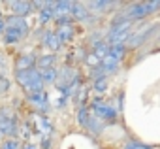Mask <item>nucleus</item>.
<instances>
[{
	"instance_id": "29",
	"label": "nucleus",
	"mask_w": 160,
	"mask_h": 149,
	"mask_svg": "<svg viewBox=\"0 0 160 149\" xmlns=\"http://www.w3.org/2000/svg\"><path fill=\"white\" fill-rule=\"evenodd\" d=\"M158 42H160V36H158Z\"/></svg>"
},
{
	"instance_id": "9",
	"label": "nucleus",
	"mask_w": 160,
	"mask_h": 149,
	"mask_svg": "<svg viewBox=\"0 0 160 149\" xmlns=\"http://www.w3.org/2000/svg\"><path fill=\"white\" fill-rule=\"evenodd\" d=\"M87 10L91 13H106V12H111L113 6H117V2H106V0H94V2H87L85 4Z\"/></svg>"
},
{
	"instance_id": "7",
	"label": "nucleus",
	"mask_w": 160,
	"mask_h": 149,
	"mask_svg": "<svg viewBox=\"0 0 160 149\" xmlns=\"http://www.w3.org/2000/svg\"><path fill=\"white\" fill-rule=\"evenodd\" d=\"M70 15H72V19H77V21H91V17H92V13L87 10V6L85 4H81V2H72V10H70ZM94 19V17H92Z\"/></svg>"
},
{
	"instance_id": "8",
	"label": "nucleus",
	"mask_w": 160,
	"mask_h": 149,
	"mask_svg": "<svg viewBox=\"0 0 160 149\" xmlns=\"http://www.w3.org/2000/svg\"><path fill=\"white\" fill-rule=\"evenodd\" d=\"M36 66V55L34 53H23L17 57L15 60V72H21V70H30Z\"/></svg>"
},
{
	"instance_id": "27",
	"label": "nucleus",
	"mask_w": 160,
	"mask_h": 149,
	"mask_svg": "<svg viewBox=\"0 0 160 149\" xmlns=\"http://www.w3.org/2000/svg\"><path fill=\"white\" fill-rule=\"evenodd\" d=\"M23 149H40L36 143H27V145H23Z\"/></svg>"
},
{
	"instance_id": "19",
	"label": "nucleus",
	"mask_w": 160,
	"mask_h": 149,
	"mask_svg": "<svg viewBox=\"0 0 160 149\" xmlns=\"http://www.w3.org/2000/svg\"><path fill=\"white\" fill-rule=\"evenodd\" d=\"M124 53H126V47L124 45H109V59H113V60H121L122 57H124Z\"/></svg>"
},
{
	"instance_id": "11",
	"label": "nucleus",
	"mask_w": 160,
	"mask_h": 149,
	"mask_svg": "<svg viewBox=\"0 0 160 149\" xmlns=\"http://www.w3.org/2000/svg\"><path fill=\"white\" fill-rule=\"evenodd\" d=\"M4 21H6V27H12V28H19V30L28 32V23H27V19H25V17L8 15V17H4Z\"/></svg>"
},
{
	"instance_id": "10",
	"label": "nucleus",
	"mask_w": 160,
	"mask_h": 149,
	"mask_svg": "<svg viewBox=\"0 0 160 149\" xmlns=\"http://www.w3.org/2000/svg\"><path fill=\"white\" fill-rule=\"evenodd\" d=\"M25 36H27L25 30L6 27V30H4V34H2V42H4V44H17V42H21Z\"/></svg>"
},
{
	"instance_id": "18",
	"label": "nucleus",
	"mask_w": 160,
	"mask_h": 149,
	"mask_svg": "<svg viewBox=\"0 0 160 149\" xmlns=\"http://www.w3.org/2000/svg\"><path fill=\"white\" fill-rule=\"evenodd\" d=\"M40 76H42V81L45 85V83H55L58 74H57L55 68H47V70H40Z\"/></svg>"
},
{
	"instance_id": "17",
	"label": "nucleus",
	"mask_w": 160,
	"mask_h": 149,
	"mask_svg": "<svg viewBox=\"0 0 160 149\" xmlns=\"http://www.w3.org/2000/svg\"><path fill=\"white\" fill-rule=\"evenodd\" d=\"M83 128H87V130H91V132H94V134H100V132H102V123H100V119H96V117L91 113Z\"/></svg>"
},
{
	"instance_id": "26",
	"label": "nucleus",
	"mask_w": 160,
	"mask_h": 149,
	"mask_svg": "<svg viewBox=\"0 0 160 149\" xmlns=\"http://www.w3.org/2000/svg\"><path fill=\"white\" fill-rule=\"evenodd\" d=\"M42 149H51V140L49 138H43L42 140Z\"/></svg>"
},
{
	"instance_id": "24",
	"label": "nucleus",
	"mask_w": 160,
	"mask_h": 149,
	"mask_svg": "<svg viewBox=\"0 0 160 149\" xmlns=\"http://www.w3.org/2000/svg\"><path fill=\"white\" fill-rule=\"evenodd\" d=\"M8 91H10V81H8L6 76H2V74H0V95H4V93H8Z\"/></svg>"
},
{
	"instance_id": "4",
	"label": "nucleus",
	"mask_w": 160,
	"mask_h": 149,
	"mask_svg": "<svg viewBox=\"0 0 160 149\" xmlns=\"http://www.w3.org/2000/svg\"><path fill=\"white\" fill-rule=\"evenodd\" d=\"M6 6L10 8L12 15L25 17V19H27V15H30V13L36 12L34 6H32V2H28V0H12V2H6Z\"/></svg>"
},
{
	"instance_id": "20",
	"label": "nucleus",
	"mask_w": 160,
	"mask_h": 149,
	"mask_svg": "<svg viewBox=\"0 0 160 149\" xmlns=\"http://www.w3.org/2000/svg\"><path fill=\"white\" fill-rule=\"evenodd\" d=\"M92 91L98 93V95L106 93V91H108V78H98V80H94V83H92Z\"/></svg>"
},
{
	"instance_id": "21",
	"label": "nucleus",
	"mask_w": 160,
	"mask_h": 149,
	"mask_svg": "<svg viewBox=\"0 0 160 149\" xmlns=\"http://www.w3.org/2000/svg\"><path fill=\"white\" fill-rule=\"evenodd\" d=\"M0 149H21V143H19V140H17V138H10V140L2 141Z\"/></svg>"
},
{
	"instance_id": "22",
	"label": "nucleus",
	"mask_w": 160,
	"mask_h": 149,
	"mask_svg": "<svg viewBox=\"0 0 160 149\" xmlns=\"http://www.w3.org/2000/svg\"><path fill=\"white\" fill-rule=\"evenodd\" d=\"M124 149H154V147L147 145V143H141V141H128L124 145Z\"/></svg>"
},
{
	"instance_id": "15",
	"label": "nucleus",
	"mask_w": 160,
	"mask_h": 149,
	"mask_svg": "<svg viewBox=\"0 0 160 149\" xmlns=\"http://www.w3.org/2000/svg\"><path fill=\"white\" fill-rule=\"evenodd\" d=\"M55 34H57V38L60 40V44H62V42H70V40L73 38V25L58 27V28L55 30Z\"/></svg>"
},
{
	"instance_id": "3",
	"label": "nucleus",
	"mask_w": 160,
	"mask_h": 149,
	"mask_svg": "<svg viewBox=\"0 0 160 149\" xmlns=\"http://www.w3.org/2000/svg\"><path fill=\"white\" fill-rule=\"evenodd\" d=\"M89 111H91L96 119H100V121L113 123V121L117 119V110H115L113 106H109V104H108L106 100H102V98H94V100L91 102Z\"/></svg>"
},
{
	"instance_id": "23",
	"label": "nucleus",
	"mask_w": 160,
	"mask_h": 149,
	"mask_svg": "<svg viewBox=\"0 0 160 149\" xmlns=\"http://www.w3.org/2000/svg\"><path fill=\"white\" fill-rule=\"evenodd\" d=\"M145 8H147V13H156L160 12V0H152V2H145Z\"/></svg>"
},
{
	"instance_id": "1",
	"label": "nucleus",
	"mask_w": 160,
	"mask_h": 149,
	"mask_svg": "<svg viewBox=\"0 0 160 149\" xmlns=\"http://www.w3.org/2000/svg\"><path fill=\"white\" fill-rule=\"evenodd\" d=\"M15 80L19 83V87L25 91V95H36V93H42L43 91V81H42V76H40V70L36 68H30V70H21V72H15Z\"/></svg>"
},
{
	"instance_id": "16",
	"label": "nucleus",
	"mask_w": 160,
	"mask_h": 149,
	"mask_svg": "<svg viewBox=\"0 0 160 149\" xmlns=\"http://www.w3.org/2000/svg\"><path fill=\"white\" fill-rule=\"evenodd\" d=\"M70 10H72V2L68 0H62V2H55V17H62V15H70Z\"/></svg>"
},
{
	"instance_id": "6",
	"label": "nucleus",
	"mask_w": 160,
	"mask_h": 149,
	"mask_svg": "<svg viewBox=\"0 0 160 149\" xmlns=\"http://www.w3.org/2000/svg\"><path fill=\"white\" fill-rule=\"evenodd\" d=\"M27 98H28V104H30V106H34L38 111L45 113V111L49 110V98H47L45 91H42V93H36V95H28Z\"/></svg>"
},
{
	"instance_id": "2",
	"label": "nucleus",
	"mask_w": 160,
	"mask_h": 149,
	"mask_svg": "<svg viewBox=\"0 0 160 149\" xmlns=\"http://www.w3.org/2000/svg\"><path fill=\"white\" fill-rule=\"evenodd\" d=\"M0 134L10 138H15L19 134V123L15 113L10 108H0Z\"/></svg>"
},
{
	"instance_id": "28",
	"label": "nucleus",
	"mask_w": 160,
	"mask_h": 149,
	"mask_svg": "<svg viewBox=\"0 0 160 149\" xmlns=\"http://www.w3.org/2000/svg\"><path fill=\"white\" fill-rule=\"evenodd\" d=\"M0 68H4V57H2V53H0Z\"/></svg>"
},
{
	"instance_id": "13",
	"label": "nucleus",
	"mask_w": 160,
	"mask_h": 149,
	"mask_svg": "<svg viewBox=\"0 0 160 149\" xmlns=\"http://www.w3.org/2000/svg\"><path fill=\"white\" fill-rule=\"evenodd\" d=\"M57 57L55 55H42L36 59V68L38 70H47V68H55Z\"/></svg>"
},
{
	"instance_id": "5",
	"label": "nucleus",
	"mask_w": 160,
	"mask_h": 149,
	"mask_svg": "<svg viewBox=\"0 0 160 149\" xmlns=\"http://www.w3.org/2000/svg\"><path fill=\"white\" fill-rule=\"evenodd\" d=\"M124 19H128V21H141V19H145L149 13H147V8H145V2H134V4H130L126 10H124Z\"/></svg>"
},
{
	"instance_id": "14",
	"label": "nucleus",
	"mask_w": 160,
	"mask_h": 149,
	"mask_svg": "<svg viewBox=\"0 0 160 149\" xmlns=\"http://www.w3.org/2000/svg\"><path fill=\"white\" fill-rule=\"evenodd\" d=\"M53 8H55V2H45V8L38 10V12H40V25H43V23L55 19V12H53Z\"/></svg>"
},
{
	"instance_id": "25",
	"label": "nucleus",
	"mask_w": 160,
	"mask_h": 149,
	"mask_svg": "<svg viewBox=\"0 0 160 149\" xmlns=\"http://www.w3.org/2000/svg\"><path fill=\"white\" fill-rule=\"evenodd\" d=\"M6 30V21H4V15H2V10H0V36L4 34Z\"/></svg>"
},
{
	"instance_id": "12",
	"label": "nucleus",
	"mask_w": 160,
	"mask_h": 149,
	"mask_svg": "<svg viewBox=\"0 0 160 149\" xmlns=\"http://www.w3.org/2000/svg\"><path fill=\"white\" fill-rule=\"evenodd\" d=\"M43 45L45 47H49V49H53V51H57L62 44H60V40L57 38V34H55V30H47L45 34H43Z\"/></svg>"
}]
</instances>
